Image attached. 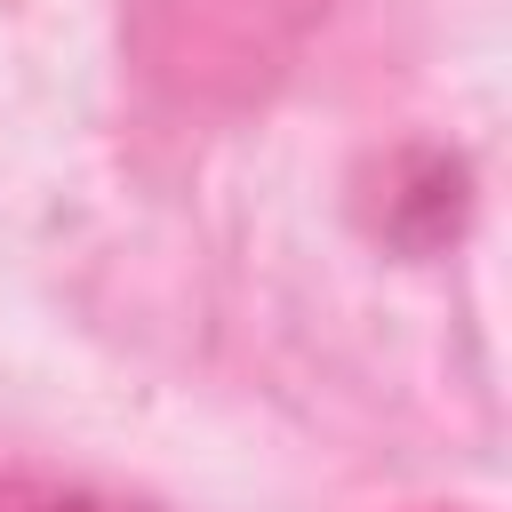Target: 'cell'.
Returning <instances> with one entry per match:
<instances>
[{
  "instance_id": "cell-1",
  "label": "cell",
  "mask_w": 512,
  "mask_h": 512,
  "mask_svg": "<svg viewBox=\"0 0 512 512\" xmlns=\"http://www.w3.org/2000/svg\"><path fill=\"white\" fill-rule=\"evenodd\" d=\"M328 0H136L128 40L144 72L200 104H240L288 72Z\"/></svg>"
},
{
  "instance_id": "cell-2",
  "label": "cell",
  "mask_w": 512,
  "mask_h": 512,
  "mask_svg": "<svg viewBox=\"0 0 512 512\" xmlns=\"http://www.w3.org/2000/svg\"><path fill=\"white\" fill-rule=\"evenodd\" d=\"M0 512H160V504H136L88 480H0Z\"/></svg>"
}]
</instances>
